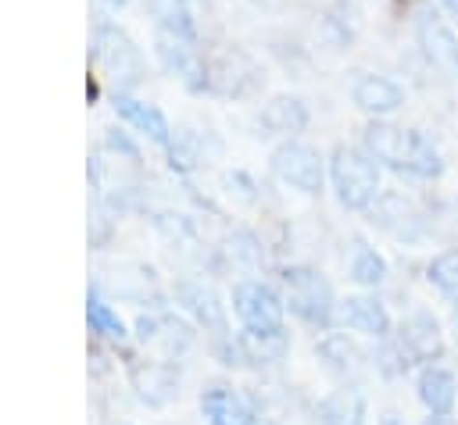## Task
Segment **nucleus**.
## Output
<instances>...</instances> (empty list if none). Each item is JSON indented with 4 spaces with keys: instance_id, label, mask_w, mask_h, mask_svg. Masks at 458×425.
Returning <instances> with one entry per match:
<instances>
[{
    "instance_id": "11",
    "label": "nucleus",
    "mask_w": 458,
    "mask_h": 425,
    "mask_svg": "<svg viewBox=\"0 0 458 425\" xmlns=\"http://www.w3.org/2000/svg\"><path fill=\"white\" fill-rule=\"evenodd\" d=\"M415 29H419V43L429 54V61L437 68H444L447 75H458V32L451 25H444L440 14H433V11H419Z\"/></svg>"
},
{
    "instance_id": "8",
    "label": "nucleus",
    "mask_w": 458,
    "mask_h": 425,
    "mask_svg": "<svg viewBox=\"0 0 458 425\" xmlns=\"http://www.w3.org/2000/svg\"><path fill=\"white\" fill-rule=\"evenodd\" d=\"M397 350L404 354V361H419V364H433L444 357V332L440 321L429 311H411L401 329H397Z\"/></svg>"
},
{
    "instance_id": "14",
    "label": "nucleus",
    "mask_w": 458,
    "mask_h": 425,
    "mask_svg": "<svg viewBox=\"0 0 458 425\" xmlns=\"http://www.w3.org/2000/svg\"><path fill=\"white\" fill-rule=\"evenodd\" d=\"M200 411H204L208 425H254L250 404H247L240 393L225 389V386L208 389V393L200 396Z\"/></svg>"
},
{
    "instance_id": "1",
    "label": "nucleus",
    "mask_w": 458,
    "mask_h": 425,
    "mask_svg": "<svg viewBox=\"0 0 458 425\" xmlns=\"http://www.w3.org/2000/svg\"><path fill=\"white\" fill-rule=\"evenodd\" d=\"M365 150L379 164H390V168L408 171V175H419V179H433V175L444 171L440 150L419 129H401V125L372 121L365 129Z\"/></svg>"
},
{
    "instance_id": "15",
    "label": "nucleus",
    "mask_w": 458,
    "mask_h": 425,
    "mask_svg": "<svg viewBox=\"0 0 458 425\" xmlns=\"http://www.w3.org/2000/svg\"><path fill=\"white\" fill-rule=\"evenodd\" d=\"M114 111H118L136 132H143V136L154 139L157 146H168L172 129H168L165 114H161L154 104H143V100H136V96H114Z\"/></svg>"
},
{
    "instance_id": "23",
    "label": "nucleus",
    "mask_w": 458,
    "mask_h": 425,
    "mask_svg": "<svg viewBox=\"0 0 458 425\" xmlns=\"http://www.w3.org/2000/svg\"><path fill=\"white\" fill-rule=\"evenodd\" d=\"M86 314H89V325L100 332V336H107V339H125V321L104 304V300H97V296H89V307H86Z\"/></svg>"
},
{
    "instance_id": "17",
    "label": "nucleus",
    "mask_w": 458,
    "mask_h": 425,
    "mask_svg": "<svg viewBox=\"0 0 458 425\" xmlns=\"http://www.w3.org/2000/svg\"><path fill=\"white\" fill-rule=\"evenodd\" d=\"M315 350H318L326 371H333V375H340V379H351V375L361 368V350H358L354 339L344 336V332H329V336H322Z\"/></svg>"
},
{
    "instance_id": "22",
    "label": "nucleus",
    "mask_w": 458,
    "mask_h": 425,
    "mask_svg": "<svg viewBox=\"0 0 458 425\" xmlns=\"http://www.w3.org/2000/svg\"><path fill=\"white\" fill-rule=\"evenodd\" d=\"M426 279L451 300H458V250H444L429 261L426 268Z\"/></svg>"
},
{
    "instance_id": "27",
    "label": "nucleus",
    "mask_w": 458,
    "mask_h": 425,
    "mask_svg": "<svg viewBox=\"0 0 458 425\" xmlns=\"http://www.w3.org/2000/svg\"><path fill=\"white\" fill-rule=\"evenodd\" d=\"M444 7H447L451 14H458V0H444Z\"/></svg>"
},
{
    "instance_id": "10",
    "label": "nucleus",
    "mask_w": 458,
    "mask_h": 425,
    "mask_svg": "<svg viewBox=\"0 0 458 425\" xmlns=\"http://www.w3.org/2000/svg\"><path fill=\"white\" fill-rule=\"evenodd\" d=\"M336 321L351 332H361V336H372V339H386L390 336V311L379 296H369V293H354L347 300L336 304Z\"/></svg>"
},
{
    "instance_id": "12",
    "label": "nucleus",
    "mask_w": 458,
    "mask_h": 425,
    "mask_svg": "<svg viewBox=\"0 0 458 425\" xmlns=\"http://www.w3.org/2000/svg\"><path fill=\"white\" fill-rule=\"evenodd\" d=\"M351 96L354 104L365 111V114H394L401 104H404V86L386 79V75H358L354 86H351Z\"/></svg>"
},
{
    "instance_id": "26",
    "label": "nucleus",
    "mask_w": 458,
    "mask_h": 425,
    "mask_svg": "<svg viewBox=\"0 0 458 425\" xmlns=\"http://www.w3.org/2000/svg\"><path fill=\"white\" fill-rule=\"evenodd\" d=\"M379 425H404V421H401L397 414H383V418H379Z\"/></svg>"
},
{
    "instance_id": "20",
    "label": "nucleus",
    "mask_w": 458,
    "mask_h": 425,
    "mask_svg": "<svg viewBox=\"0 0 458 425\" xmlns=\"http://www.w3.org/2000/svg\"><path fill=\"white\" fill-rule=\"evenodd\" d=\"M179 300L186 304V311L204 325V329H218V332H225V311H222V304L215 300V293L211 289H204V286H179Z\"/></svg>"
},
{
    "instance_id": "28",
    "label": "nucleus",
    "mask_w": 458,
    "mask_h": 425,
    "mask_svg": "<svg viewBox=\"0 0 458 425\" xmlns=\"http://www.w3.org/2000/svg\"><path fill=\"white\" fill-rule=\"evenodd\" d=\"M107 7H122V4H129V0H104Z\"/></svg>"
},
{
    "instance_id": "6",
    "label": "nucleus",
    "mask_w": 458,
    "mask_h": 425,
    "mask_svg": "<svg viewBox=\"0 0 458 425\" xmlns=\"http://www.w3.org/2000/svg\"><path fill=\"white\" fill-rule=\"evenodd\" d=\"M93 57L100 61V68H104L111 79H118V82H125V86L140 82V75H143L140 46H136L122 29H114V25L97 29V36H93Z\"/></svg>"
},
{
    "instance_id": "21",
    "label": "nucleus",
    "mask_w": 458,
    "mask_h": 425,
    "mask_svg": "<svg viewBox=\"0 0 458 425\" xmlns=\"http://www.w3.org/2000/svg\"><path fill=\"white\" fill-rule=\"evenodd\" d=\"M132 379H136L140 396H143L147 404H154V407H161V404H168V400L175 396V375H172L165 364H147V368H140Z\"/></svg>"
},
{
    "instance_id": "5",
    "label": "nucleus",
    "mask_w": 458,
    "mask_h": 425,
    "mask_svg": "<svg viewBox=\"0 0 458 425\" xmlns=\"http://www.w3.org/2000/svg\"><path fill=\"white\" fill-rule=\"evenodd\" d=\"M233 311H236L240 325H247V329H272V325H283L286 300L268 282L243 279L233 289Z\"/></svg>"
},
{
    "instance_id": "7",
    "label": "nucleus",
    "mask_w": 458,
    "mask_h": 425,
    "mask_svg": "<svg viewBox=\"0 0 458 425\" xmlns=\"http://www.w3.org/2000/svg\"><path fill=\"white\" fill-rule=\"evenodd\" d=\"M157 57H161L165 68H168L172 75H179L190 89H197V86L208 82V68H204L197 46H193V32L161 25V29H157Z\"/></svg>"
},
{
    "instance_id": "25",
    "label": "nucleus",
    "mask_w": 458,
    "mask_h": 425,
    "mask_svg": "<svg viewBox=\"0 0 458 425\" xmlns=\"http://www.w3.org/2000/svg\"><path fill=\"white\" fill-rule=\"evenodd\" d=\"M426 425H458V421H451L447 414H429V418H426Z\"/></svg>"
},
{
    "instance_id": "19",
    "label": "nucleus",
    "mask_w": 458,
    "mask_h": 425,
    "mask_svg": "<svg viewBox=\"0 0 458 425\" xmlns=\"http://www.w3.org/2000/svg\"><path fill=\"white\" fill-rule=\"evenodd\" d=\"M347 271H351V279H354L358 286L376 289V286L386 282V257H383L376 246H369V243H354L351 261H347Z\"/></svg>"
},
{
    "instance_id": "2",
    "label": "nucleus",
    "mask_w": 458,
    "mask_h": 425,
    "mask_svg": "<svg viewBox=\"0 0 458 425\" xmlns=\"http://www.w3.org/2000/svg\"><path fill=\"white\" fill-rule=\"evenodd\" d=\"M329 179L336 200L351 211H365L379 196V161L361 146H336L329 161Z\"/></svg>"
},
{
    "instance_id": "4",
    "label": "nucleus",
    "mask_w": 458,
    "mask_h": 425,
    "mask_svg": "<svg viewBox=\"0 0 458 425\" xmlns=\"http://www.w3.org/2000/svg\"><path fill=\"white\" fill-rule=\"evenodd\" d=\"M272 171H276L279 182H286L290 189L308 193V196H315L322 189V179H326L322 154L311 143H301V139H286L283 146H276Z\"/></svg>"
},
{
    "instance_id": "24",
    "label": "nucleus",
    "mask_w": 458,
    "mask_h": 425,
    "mask_svg": "<svg viewBox=\"0 0 458 425\" xmlns=\"http://www.w3.org/2000/svg\"><path fill=\"white\" fill-rule=\"evenodd\" d=\"M318 421L322 425H347V400L344 396H326L318 404Z\"/></svg>"
},
{
    "instance_id": "3",
    "label": "nucleus",
    "mask_w": 458,
    "mask_h": 425,
    "mask_svg": "<svg viewBox=\"0 0 458 425\" xmlns=\"http://www.w3.org/2000/svg\"><path fill=\"white\" fill-rule=\"evenodd\" d=\"M283 300L286 307L311 329H329L336 321V296L333 286L326 282V275L318 268L297 264L283 271Z\"/></svg>"
},
{
    "instance_id": "18",
    "label": "nucleus",
    "mask_w": 458,
    "mask_h": 425,
    "mask_svg": "<svg viewBox=\"0 0 458 425\" xmlns=\"http://www.w3.org/2000/svg\"><path fill=\"white\" fill-rule=\"evenodd\" d=\"M261 125L268 132H279V136H290V132H301L308 125V111L297 96H276L261 107Z\"/></svg>"
},
{
    "instance_id": "13",
    "label": "nucleus",
    "mask_w": 458,
    "mask_h": 425,
    "mask_svg": "<svg viewBox=\"0 0 458 425\" xmlns=\"http://www.w3.org/2000/svg\"><path fill=\"white\" fill-rule=\"evenodd\" d=\"M415 393H419V400H422V407L429 414H451L454 404H458V379L444 364H426L419 371Z\"/></svg>"
},
{
    "instance_id": "16",
    "label": "nucleus",
    "mask_w": 458,
    "mask_h": 425,
    "mask_svg": "<svg viewBox=\"0 0 458 425\" xmlns=\"http://www.w3.org/2000/svg\"><path fill=\"white\" fill-rule=\"evenodd\" d=\"M236 346L247 361H261V364H272V361H283V354L290 350V336L283 332V325H272V329H240L236 336Z\"/></svg>"
},
{
    "instance_id": "9",
    "label": "nucleus",
    "mask_w": 458,
    "mask_h": 425,
    "mask_svg": "<svg viewBox=\"0 0 458 425\" xmlns=\"http://www.w3.org/2000/svg\"><path fill=\"white\" fill-rule=\"evenodd\" d=\"M258 82V64L240 50H225L208 64V86L222 96H250Z\"/></svg>"
}]
</instances>
